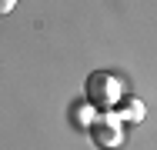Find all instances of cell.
<instances>
[{"label":"cell","instance_id":"obj_1","mask_svg":"<svg viewBox=\"0 0 157 150\" xmlns=\"http://www.w3.org/2000/svg\"><path fill=\"white\" fill-rule=\"evenodd\" d=\"M121 97H124L121 93V84H117V77H110V70H94L87 77V100L94 107H100V110L117 107Z\"/></svg>","mask_w":157,"mask_h":150},{"label":"cell","instance_id":"obj_2","mask_svg":"<svg viewBox=\"0 0 157 150\" xmlns=\"http://www.w3.org/2000/svg\"><path fill=\"white\" fill-rule=\"evenodd\" d=\"M90 137H94V144L97 147H104V150H114V147H121V127L114 123V120H107V117H97L94 123H90Z\"/></svg>","mask_w":157,"mask_h":150},{"label":"cell","instance_id":"obj_3","mask_svg":"<svg viewBox=\"0 0 157 150\" xmlns=\"http://www.w3.org/2000/svg\"><path fill=\"white\" fill-rule=\"evenodd\" d=\"M117 107H121V117H124V120H140V117H144L140 100H127V97H121V100H117Z\"/></svg>","mask_w":157,"mask_h":150},{"label":"cell","instance_id":"obj_4","mask_svg":"<svg viewBox=\"0 0 157 150\" xmlns=\"http://www.w3.org/2000/svg\"><path fill=\"white\" fill-rule=\"evenodd\" d=\"M13 7H17V0H0V17H3V13H10Z\"/></svg>","mask_w":157,"mask_h":150}]
</instances>
